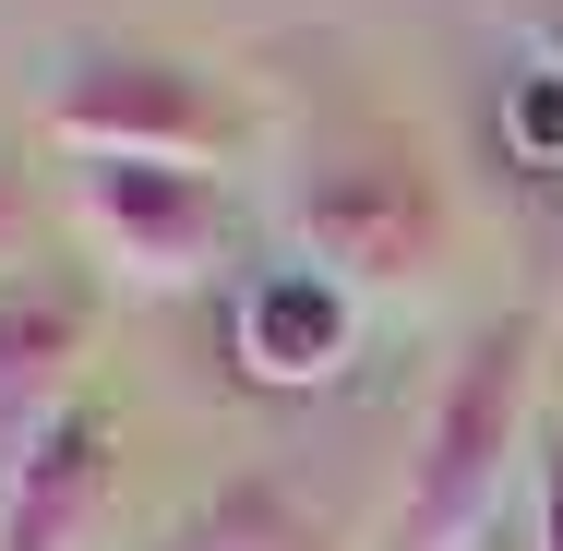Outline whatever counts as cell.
I'll list each match as a JSON object with an SVG mask.
<instances>
[{
	"mask_svg": "<svg viewBox=\"0 0 563 551\" xmlns=\"http://www.w3.org/2000/svg\"><path fill=\"white\" fill-rule=\"evenodd\" d=\"M516 467H540V312H504L455 348L396 492V551H479L504 528Z\"/></svg>",
	"mask_w": 563,
	"mask_h": 551,
	"instance_id": "1",
	"label": "cell"
},
{
	"mask_svg": "<svg viewBox=\"0 0 563 551\" xmlns=\"http://www.w3.org/2000/svg\"><path fill=\"white\" fill-rule=\"evenodd\" d=\"M444 240L455 228L420 156H324L312 180H288V252L336 288H408L444 264Z\"/></svg>",
	"mask_w": 563,
	"mask_h": 551,
	"instance_id": "2",
	"label": "cell"
},
{
	"mask_svg": "<svg viewBox=\"0 0 563 551\" xmlns=\"http://www.w3.org/2000/svg\"><path fill=\"white\" fill-rule=\"evenodd\" d=\"M73 228L132 300H180L228 264V205L205 168H144V156H85L73 168Z\"/></svg>",
	"mask_w": 563,
	"mask_h": 551,
	"instance_id": "3",
	"label": "cell"
},
{
	"mask_svg": "<svg viewBox=\"0 0 563 551\" xmlns=\"http://www.w3.org/2000/svg\"><path fill=\"white\" fill-rule=\"evenodd\" d=\"M48 144L85 168V156H144V168H192L228 144V109L192 60H156V48H85L60 60L48 85Z\"/></svg>",
	"mask_w": 563,
	"mask_h": 551,
	"instance_id": "4",
	"label": "cell"
},
{
	"mask_svg": "<svg viewBox=\"0 0 563 551\" xmlns=\"http://www.w3.org/2000/svg\"><path fill=\"white\" fill-rule=\"evenodd\" d=\"M109 504H120V420L85 396L0 467V551H97Z\"/></svg>",
	"mask_w": 563,
	"mask_h": 551,
	"instance_id": "5",
	"label": "cell"
},
{
	"mask_svg": "<svg viewBox=\"0 0 563 551\" xmlns=\"http://www.w3.org/2000/svg\"><path fill=\"white\" fill-rule=\"evenodd\" d=\"M228 360H240L252 384H276V396L336 384L347 360H360V288H336L324 264H264V276H240Z\"/></svg>",
	"mask_w": 563,
	"mask_h": 551,
	"instance_id": "6",
	"label": "cell"
},
{
	"mask_svg": "<svg viewBox=\"0 0 563 551\" xmlns=\"http://www.w3.org/2000/svg\"><path fill=\"white\" fill-rule=\"evenodd\" d=\"M85 348H97V300L85 288H48V276H12L0 288V467L48 420H73L85 396Z\"/></svg>",
	"mask_w": 563,
	"mask_h": 551,
	"instance_id": "7",
	"label": "cell"
},
{
	"mask_svg": "<svg viewBox=\"0 0 563 551\" xmlns=\"http://www.w3.org/2000/svg\"><path fill=\"white\" fill-rule=\"evenodd\" d=\"M156 551H324V516L288 480H228L217 504H192Z\"/></svg>",
	"mask_w": 563,
	"mask_h": 551,
	"instance_id": "8",
	"label": "cell"
},
{
	"mask_svg": "<svg viewBox=\"0 0 563 551\" xmlns=\"http://www.w3.org/2000/svg\"><path fill=\"white\" fill-rule=\"evenodd\" d=\"M504 144H516L528 168H563V60L504 73Z\"/></svg>",
	"mask_w": 563,
	"mask_h": 551,
	"instance_id": "9",
	"label": "cell"
},
{
	"mask_svg": "<svg viewBox=\"0 0 563 551\" xmlns=\"http://www.w3.org/2000/svg\"><path fill=\"white\" fill-rule=\"evenodd\" d=\"M540 551H563V432H540Z\"/></svg>",
	"mask_w": 563,
	"mask_h": 551,
	"instance_id": "10",
	"label": "cell"
},
{
	"mask_svg": "<svg viewBox=\"0 0 563 551\" xmlns=\"http://www.w3.org/2000/svg\"><path fill=\"white\" fill-rule=\"evenodd\" d=\"M12 264H24V205H12V180H0V288H12Z\"/></svg>",
	"mask_w": 563,
	"mask_h": 551,
	"instance_id": "11",
	"label": "cell"
}]
</instances>
